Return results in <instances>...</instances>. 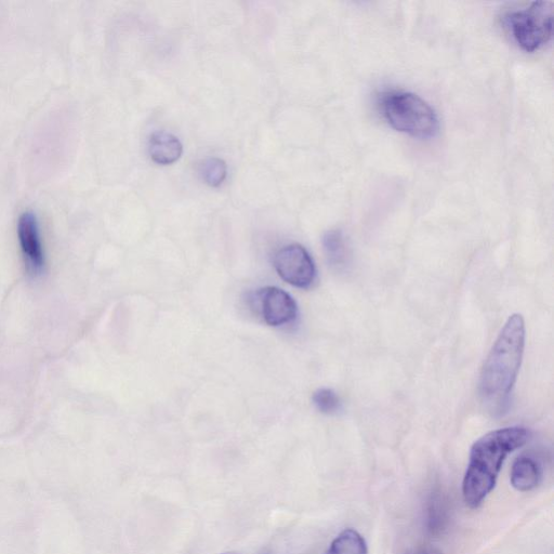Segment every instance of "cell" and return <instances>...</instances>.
Listing matches in <instances>:
<instances>
[{
  "instance_id": "cell-1",
  "label": "cell",
  "mask_w": 554,
  "mask_h": 554,
  "mask_svg": "<svg viewBox=\"0 0 554 554\" xmlns=\"http://www.w3.org/2000/svg\"><path fill=\"white\" fill-rule=\"evenodd\" d=\"M530 439L523 427H508L488 432L473 444L463 483L466 505L479 508L496 485L507 457Z\"/></svg>"
},
{
  "instance_id": "cell-2",
  "label": "cell",
  "mask_w": 554,
  "mask_h": 554,
  "mask_svg": "<svg viewBox=\"0 0 554 554\" xmlns=\"http://www.w3.org/2000/svg\"><path fill=\"white\" fill-rule=\"evenodd\" d=\"M525 333L523 316L511 315L482 368L481 397L494 411L505 410L516 384L523 360Z\"/></svg>"
},
{
  "instance_id": "cell-3",
  "label": "cell",
  "mask_w": 554,
  "mask_h": 554,
  "mask_svg": "<svg viewBox=\"0 0 554 554\" xmlns=\"http://www.w3.org/2000/svg\"><path fill=\"white\" fill-rule=\"evenodd\" d=\"M380 108L388 124L400 133L429 139L439 131V118L431 105L406 91H390L381 97Z\"/></svg>"
},
{
  "instance_id": "cell-4",
  "label": "cell",
  "mask_w": 554,
  "mask_h": 554,
  "mask_svg": "<svg viewBox=\"0 0 554 554\" xmlns=\"http://www.w3.org/2000/svg\"><path fill=\"white\" fill-rule=\"evenodd\" d=\"M510 33L523 50L533 52L549 42L553 29V7L549 2H534L530 7L507 16Z\"/></svg>"
},
{
  "instance_id": "cell-5",
  "label": "cell",
  "mask_w": 554,
  "mask_h": 554,
  "mask_svg": "<svg viewBox=\"0 0 554 554\" xmlns=\"http://www.w3.org/2000/svg\"><path fill=\"white\" fill-rule=\"evenodd\" d=\"M273 266L286 283L308 289L316 280L315 263L308 250L299 245L284 246L274 255Z\"/></svg>"
},
{
  "instance_id": "cell-6",
  "label": "cell",
  "mask_w": 554,
  "mask_h": 554,
  "mask_svg": "<svg viewBox=\"0 0 554 554\" xmlns=\"http://www.w3.org/2000/svg\"><path fill=\"white\" fill-rule=\"evenodd\" d=\"M256 308L269 326L281 327L293 323L298 316L296 301L277 287L261 288L255 294Z\"/></svg>"
},
{
  "instance_id": "cell-7",
  "label": "cell",
  "mask_w": 554,
  "mask_h": 554,
  "mask_svg": "<svg viewBox=\"0 0 554 554\" xmlns=\"http://www.w3.org/2000/svg\"><path fill=\"white\" fill-rule=\"evenodd\" d=\"M18 237L25 268L34 277L45 270L46 259L37 217L25 211L18 221Z\"/></svg>"
},
{
  "instance_id": "cell-8",
  "label": "cell",
  "mask_w": 554,
  "mask_h": 554,
  "mask_svg": "<svg viewBox=\"0 0 554 554\" xmlns=\"http://www.w3.org/2000/svg\"><path fill=\"white\" fill-rule=\"evenodd\" d=\"M451 501L441 488H434L427 497L424 511L425 529L431 537L442 536L450 527Z\"/></svg>"
},
{
  "instance_id": "cell-9",
  "label": "cell",
  "mask_w": 554,
  "mask_h": 554,
  "mask_svg": "<svg viewBox=\"0 0 554 554\" xmlns=\"http://www.w3.org/2000/svg\"><path fill=\"white\" fill-rule=\"evenodd\" d=\"M182 151L180 140L167 131H156L150 138L149 153L156 164H174L181 157Z\"/></svg>"
},
{
  "instance_id": "cell-10",
  "label": "cell",
  "mask_w": 554,
  "mask_h": 554,
  "mask_svg": "<svg viewBox=\"0 0 554 554\" xmlns=\"http://www.w3.org/2000/svg\"><path fill=\"white\" fill-rule=\"evenodd\" d=\"M542 480V469L537 461L529 456H522L516 460L511 470V484L519 492H530Z\"/></svg>"
},
{
  "instance_id": "cell-11",
  "label": "cell",
  "mask_w": 554,
  "mask_h": 554,
  "mask_svg": "<svg viewBox=\"0 0 554 554\" xmlns=\"http://www.w3.org/2000/svg\"><path fill=\"white\" fill-rule=\"evenodd\" d=\"M323 247L329 265L342 270L349 260L348 246L344 234L339 230H331L323 236Z\"/></svg>"
},
{
  "instance_id": "cell-12",
  "label": "cell",
  "mask_w": 554,
  "mask_h": 554,
  "mask_svg": "<svg viewBox=\"0 0 554 554\" xmlns=\"http://www.w3.org/2000/svg\"><path fill=\"white\" fill-rule=\"evenodd\" d=\"M326 554H368V549L364 537L348 529L335 538Z\"/></svg>"
},
{
  "instance_id": "cell-13",
  "label": "cell",
  "mask_w": 554,
  "mask_h": 554,
  "mask_svg": "<svg viewBox=\"0 0 554 554\" xmlns=\"http://www.w3.org/2000/svg\"><path fill=\"white\" fill-rule=\"evenodd\" d=\"M200 174L208 186L219 187L227 178V164L217 157L207 158L200 166Z\"/></svg>"
},
{
  "instance_id": "cell-14",
  "label": "cell",
  "mask_w": 554,
  "mask_h": 554,
  "mask_svg": "<svg viewBox=\"0 0 554 554\" xmlns=\"http://www.w3.org/2000/svg\"><path fill=\"white\" fill-rule=\"evenodd\" d=\"M312 400L316 410L324 415H334L340 411V399L332 389L322 388L315 391Z\"/></svg>"
},
{
  "instance_id": "cell-15",
  "label": "cell",
  "mask_w": 554,
  "mask_h": 554,
  "mask_svg": "<svg viewBox=\"0 0 554 554\" xmlns=\"http://www.w3.org/2000/svg\"><path fill=\"white\" fill-rule=\"evenodd\" d=\"M406 554H443L440 550L432 547H420Z\"/></svg>"
},
{
  "instance_id": "cell-16",
  "label": "cell",
  "mask_w": 554,
  "mask_h": 554,
  "mask_svg": "<svg viewBox=\"0 0 554 554\" xmlns=\"http://www.w3.org/2000/svg\"><path fill=\"white\" fill-rule=\"evenodd\" d=\"M223 554H239V553L229 552V553H223Z\"/></svg>"
}]
</instances>
